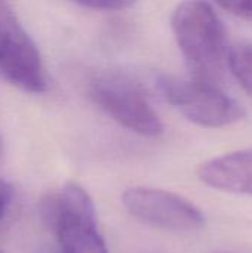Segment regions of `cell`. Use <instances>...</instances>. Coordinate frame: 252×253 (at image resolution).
I'll list each match as a JSON object with an SVG mask.
<instances>
[{"label":"cell","instance_id":"1","mask_svg":"<svg viewBox=\"0 0 252 253\" xmlns=\"http://www.w3.org/2000/svg\"><path fill=\"white\" fill-rule=\"evenodd\" d=\"M171 27L190 76L220 86L229 67L226 28L205 0H183L171 16Z\"/></svg>","mask_w":252,"mask_h":253},{"label":"cell","instance_id":"4","mask_svg":"<svg viewBox=\"0 0 252 253\" xmlns=\"http://www.w3.org/2000/svg\"><path fill=\"white\" fill-rule=\"evenodd\" d=\"M157 87L166 102L203 127H224L245 116L244 107L215 84L163 74L157 79Z\"/></svg>","mask_w":252,"mask_h":253},{"label":"cell","instance_id":"9","mask_svg":"<svg viewBox=\"0 0 252 253\" xmlns=\"http://www.w3.org/2000/svg\"><path fill=\"white\" fill-rule=\"evenodd\" d=\"M229 13L252 22V0H214Z\"/></svg>","mask_w":252,"mask_h":253},{"label":"cell","instance_id":"12","mask_svg":"<svg viewBox=\"0 0 252 253\" xmlns=\"http://www.w3.org/2000/svg\"><path fill=\"white\" fill-rule=\"evenodd\" d=\"M0 253H3V252H0Z\"/></svg>","mask_w":252,"mask_h":253},{"label":"cell","instance_id":"6","mask_svg":"<svg viewBox=\"0 0 252 253\" xmlns=\"http://www.w3.org/2000/svg\"><path fill=\"white\" fill-rule=\"evenodd\" d=\"M122 202L131 216L154 228L174 233H193L205 225L202 212L184 197L156 188L131 187Z\"/></svg>","mask_w":252,"mask_h":253},{"label":"cell","instance_id":"11","mask_svg":"<svg viewBox=\"0 0 252 253\" xmlns=\"http://www.w3.org/2000/svg\"><path fill=\"white\" fill-rule=\"evenodd\" d=\"M12 197H13L12 185L0 179V221L6 215V211H7V208H9V205L12 202Z\"/></svg>","mask_w":252,"mask_h":253},{"label":"cell","instance_id":"3","mask_svg":"<svg viewBox=\"0 0 252 253\" xmlns=\"http://www.w3.org/2000/svg\"><path fill=\"white\" fill-rule=\"evenodd\" d=\"M86 93L92 104L125 129L149 138L163 132L143 87L129 76L117 71L95 73L86 82Z\"/></svg>","mask_w":252,"mask_h":253},{"label":"cell","instance_id":"2","mask_svg":"<svg viewBox=\"0 0 252 253\" xmlns=\"http://www.w3.org/2000/svg\"><path fill=\"white\" fill-rule=\"evenodd\" d=\"M39 209L61 253H108L97 227L94 202L82 185L67 182L59 193L45 196Z\"/></svg>","mask_w":252,"mask_h":253},{"label":"cell","instance_id":"8","mask_svg":"<svg viewBox=\"0 0 252 253\" xmlns=\"http://www.w3.org/2000/svg\"><path fill=\"white\" fill-rule=\"evenodd\" d=\"M229 68L241 86L252 96V43L244 42L229 50Z\"/></svg>","mask_w":252,"mask_h":253},{"label":"cell","instance_id":"5","mask_svg":"<svg viewBox=\"0 0 252 253\" xmlns=\"http://www.w3.org/2000/svg\"><path fill=\"white\" fill-rule=\"evenodd\" d=\"M0 79L28 93L48 89L39 47L4 0H0Z\"/></svg>","mask_w":252,"mask_h":253},{"label":"cell","instance_id":"7","mask_svg":"<svg viewBox=\"0 0 252 253\" xmlns=\"http://www.w3.org/2000/svg\"><path fill=\"white\" fill-rule=\"evenodd\" d=\"M198 176L214 190L252 196V148L218 156L202 163Z\"/></svg>","mask_w":252,"mask_h":253},{"label":"cell","instance_id":"10","mask_svg":"<svg viewBox=\"0 0 252 253\" xmlns=\"http://www.w3.org/2000/svg\"><path fill=\"white\" fill-rule=\"evenodd\" d=\"M73 1L95 10H123L137 3V0H73Z\"/></svg>","mask_w":252,"mask_h":253}]
</instances>
